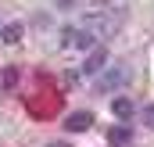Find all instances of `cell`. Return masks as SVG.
<instances>
[{
	"label": "cell",
	"instance_id": "cell-1",
	"mask_svg": "<svg viewBox=\"0 0 154 147\" xmlns=\"http://www.w3.org/2000/svg\"><path fill=\"white\" fill-rule=\"evenodd\" d=\"M118 25H122L118 14H93L90 18V33H100V36H115Z\"/></svg>",
	"mask_w": 154,
	"mask_h": 147
},
{
	"label": "cell",
	"instance_id": "cell-2",
	"mask_svg": "<svg viewBox=\"0 0 154 147\" xmlns=\"http://www.w3.org/2000/svg\"><path fill=\"white\" fill-rule=\"evenodd\" d=\"M61 47H79V50H86V47H93V33H90V29H65V33H61Z\"/></svg>",
	"mask_w": 154,
	"mask_h": 147
},
{
	"label": "cell",
	"instance_id": "cell-3",
	"mask_svg": "<svg viewBox=\"0 0 154 147\" xmlns=\"http://www.w3.org/2000/svg\"><path fill=\"white\" fill-rule=\"evenodd\" d=\"M104 65H108V47H93L82 61V75H97Z\"/></svg>",
	"mask_w": 154,
	"mask_h": 147
},
{
	"label": "cell",
	"instance_id": "cell-4",
	"mask_svg": "<svg viewBox=\"0 0 154 147\" xmlns=\"http://www.w3.org/2000/svg\"><path fill=\"white\" fill-rule=\"evenodd\" d=\"M93 126V115L90 111H72L68 118H65V129L68 133H82V129H90Z\"/></svg>",
	"mask_w": 154,
	"mask_h": 147
},
{
	"label": "cell",
	"instance_id": "cell-5",
	"mask_svg": "<svg viewBox=\"0 0 154 147\" xmlns=\"http://www.w3.org/2000/svg\"><path fill=\"white\" fill-rule=\"evenodd\" d=\"M125 79H129V75H125V65H115V68L104 72V79H100L97 86H100V90H111V86H122Z\"/></svg>",
	"mask_w": 154,
	"mask_h": 147
},
{
	"label": "cell",
	"instance_id": "cell-6",
	"mask_svg": "<svg viewBox=\"0 0 154 147\" xmlns=\"http://www.w3.org/2000/svg\"><path fill=\"white\" fill-rule=\"evenodd\" d=\"M22 33H25V25H22V22H7V25L0 29V43H18Z\"/></svg>",
	"mask_w": 154,
	"mask_h": 147
},
{
	"label": "cell",
	"instance_id": "cell-7",
	"mask_svg": "<svg viewBox=\"0 0 154 147\" xmlns=\"http://www.w3.org/2000/svg\"><path fill=\"white\" fill-rule=\"evenodd\" d=\"M108 140H111L115 147H122V144H129V140H133V129H129V126H111Z\"/></svg>",
	"mask_w": 154,
	"mask_h": 147
},
{
	"label": "cell",
	"instance_id": "cell-8",
	"mask_svg": "<svg viewBox=\"0 0 154 147\" xmlns=\"http://www.w3.org/2000/svg\"><path fill=\"white\" fill-rule=\"evenodd\" d=\"M111 111H115L118 118H133V115H136V104H133V101H125V97H115Z\"/></svg>",
	"mask_w": 154,
	"mask_h": 147
},
{
	"label": "cell",
	"instance_id": "cell-9",
	"mask_svg": "<svg viewBox=\"0 0 154 147\" xmlns=\"http://www.w3.org/2000/svg\"><path fill=\"white\" fill-rule=\"evenodd\" d=\"M18 83V68H4V86H14Z\"/></svg>",
	"mask_w": 154,
	"mask_h": 147
},
{
	"label": "cell",
	"instance_id": "cell-10",
	"mask_svg": "<svg viewBox=\"0 0 154 147\" xmlns=\"http://www.w3.org/2000/svg\"><path fill=\"white\" fill-rule=\"evenodd\" d=\"M143 126H147V129H154V104H147V108H143Z\"/></svg>",
	"mask_w": 154,
	"mask_h": 147
},
{
	"label": "cell",
	"instance_id": "cell-11",
	"mask_svg": "<svg viewBox=\"0 0 154 147\" xmlns=\"http://www.w3.org/2000/svg\"><path fill=\"white\" fill-rule=\"evenodd\" d=\"M72 4H75V0H57V7H72Z\"/></svg>",
	"mask_w": 154,
	"mask_h": 147
},
{
	"label": "cell",
	"instance_id": "cell-12",
	"mask_svg": "<svg viewBox=\"0 0 154 147\" xmlns=\"http://www.w3.org/2000/svg\"><path fill=\"white\" fill-rule=\"evenodd\" d=\"M47 147H68V144H47Z\"/></svg>",
	"mask_w": 154,
	"mask_h": 147
}]
</instances>
